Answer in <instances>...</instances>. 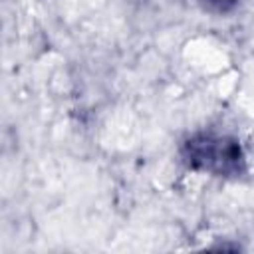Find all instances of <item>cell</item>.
<instances>
[{
  "label": "cell",
  "mask_w": 254,
  "mask_h": 254,
  "mask_svg": "<svg viewBox=\"0 0 254 254\" xmlns=\"http://www.w3.org/2000/svg\"><path fill=\"white\" fill-rule=\"evenodd\" d=\"M183 163L198 173L214 177H240L246 173V157L240 143L228 135L194 133L181 147Z\"/></svg>",
  "instance_id": "cell-1"
},
{
  "label": "cell",
  "mask_w": 254,
  "mask_h": 254,
  "mask_svg": "<svg viewBox=\"0 0 254 254\" xmlns=\"http://www.w3.org/2000/svg\"><path fill=\"white\" fill-rule=\"evenodd\" d=\"M204 10L214 12V14H226L230 12L238 0H196Z\"/></svg>",
  "instance_id": "cell-2"
}]
</instances>
